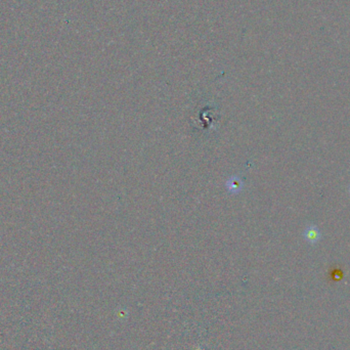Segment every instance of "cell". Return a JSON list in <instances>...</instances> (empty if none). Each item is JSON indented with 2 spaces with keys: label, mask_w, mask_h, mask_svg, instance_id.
Segmentation results:
<instances>
[{
  "label": "cell",
  "mask_w": 350,
  "mask_h": 350,
  "mask_svg": "<svg viewBox=\"0 0 350 350\" xmlns=\"http://www.w3.org/2000/svg\"><path fill=\"white\" fill-rule=\"evenodd\" d=\"M304 235H305L306 240L308 241V242H310V243H316V242H318V241H319L320 238H321V234H320V232H319V229H318L316 226H313V225L308 226V227L306 228V231H305Z\"/></svg>",
  "instance_id": "6da1fadb"
}]
</instances>
